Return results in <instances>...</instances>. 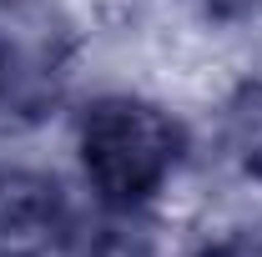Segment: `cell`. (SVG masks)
<instances>
[{"label":"cell","instance_id":"cell-1","mask_svg":"<svg viewBox=\"0 0 262 257\" xmlns=\"http://www.w3.org/2000/svg\"><path fill=\"white\" fill-rule=\"evenodd\" d=\"M187 136L162 106L136 96H101L86 106L76 126L81 172L96 202L111 207H146L182 166Z\"/></svg>","mask_w":262,"mask_h":257},{"label":"cell","instance_id":"cell-2","mask_svg":"<svg viewBox=\"0 0 262 257\" xmlns=\"http://www.w3.org/2000/svg\"><path fill=\"white\" fill-rule=\"evenodd\" d=\"M76 35L51 0H0V101L20 116L61 96Z\"/></svg>","mask_w":262,"mask_h":257},{"label":"cell","instance_id":"cell-3","mask_svg":"<svg viewBox=\"0 0 262 257\" xmlns=\"http://www.w3.org/2000/svg\"><path fill=\"white\" fill-rule=\"evenodd\" d=\"M71 207L56 177L0 166V257H51L66 247Z\"/></svg>","mask_w":262,"mask_h":257},{"label":"cell","instance_id":"cell-4","mask_svg":"<svg viewBox=\"0 0 262 257\" xmlns=\"http://www.w3.org/2000/svg\"><path fill=\"white\" fill-rule=\"evenodd\" d=\"M66 252L71 257H146L151 252V232L141 222V207H111V202H101L96 217H86V222L71 217Z\"/></svg>","mask_w":262,"mask_h":257},{"label":"cell","instance_id":"cell-5","mask_svg":"<svg viewBox=\"0 0 262 257\" xmlns=\"http://www.w3.org/2000/svg\"><path fill=\"white\" fill-rule=\"evenodd\" d=\"M222 146L227 157L262 182V76L242 81L222 111Z\"/></svg>","mask_w":262,"mask_h":257},{"label":"cell","instance_id":"cell-6","mask_svg":"<svg viewBox=\"0 0 262 257\" xmlns=\"http://www.w3.org/2000/svg\"><path fill=\"white\" fill-rule=\"evenodd\" d=\"M192 257H262V237H252V232H232V237H217V242L196 247Z\"/></svg>","mask_w":262,"mask_h":257},{"label":"cell","instance_id":"cell-7","mask_svg":"<svg viewBox=\"0 0 262 257\" xmlns=\"http://www.w3.org/2000/svg\"><path fill=\"white\" fill-rule=\"evenodd\" d=\"M212 5V15H222V20H242V15H257L262 0H207Z\"/></svg>","mask_w":262,"mask_h":257}]
</instances>
